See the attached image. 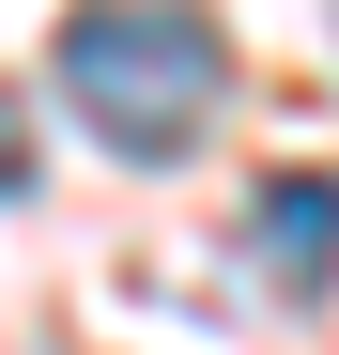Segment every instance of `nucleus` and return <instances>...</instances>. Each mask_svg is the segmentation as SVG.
Segmentation results:
<instances>
[{
  "label": "nucleus",
  "mask_w": 339,
  "mask_h": 355,
  "mask_svg": "<svg viewBox=\"0 0 339 355\" xmlns=\"http://www.w3.org/2000/svg\"><path fill=\"white\" fill-rule=\"evenodd\" d=\"M216 93H232V46H216L201 0H77L62 16V108L108 155H139V170L201 155Z\"/></svg>",
  "instance_id": "obj_1"
},
{
  "label": "nucleus",
  "mask_w": 339,
  "mask_h": 355,
  "mask_svg": "<svg viewBox=\"0 0 339 355\" xmlns=\"http://www.w3.org/2000/svg\"><path fill=\"white\" fill-rule=\"evenodd\" d=\"M247 263L277 293H324L339 278V170H277V186L247 201Z\"/></svg>",
  "instance_id": "obj_2"
},
{
  "label": "nucleus",
  "mask_w": 339,
  "mask_h": 355,
  "mask_svg": "<svg viewBox=\"0 0 339 355\" xmlns=\"http://www.w3.org/2000/svg\"><path fill=\"white\" fill-rule=\"evenodd\" d=\"M16 186H31V108L0 93V201H16Z\"/></svg>",
  "instance_id": "obj_3"
}]
</instances>
